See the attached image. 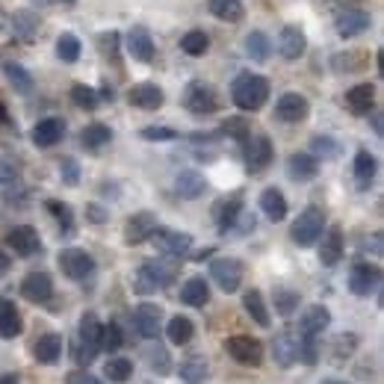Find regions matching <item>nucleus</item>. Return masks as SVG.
<instances>
[{
	"instance_id": "nucleus-31",
	"label": "nucleus",
	"mask_w": 384,
	"mask_h": 384,
	"mask_svg": "<svg viewBox=\"0 0 384 384\" xmlns=\"http://www.w3.org/2000/svg\"><path fill=\"white\" fill-rule=\"evenodd\" d=\"M181 302L190 305V307H204L210 302V287L204 278H190L187 284L181 287Z\"/></svg>"
},
{
	"instance_id": "nucleus-55",
	"label": "nucleus",
	"mask_w": 384,
	"mask_h": 384,
	"mask_svg": "<svg viewBox=\"0 0 384 384\" xmlns=\"http://www.w3.org/2000/svg\"><path fill=\"white\" fill-rule=\"evenodd\" d=\"M175 130H171V128H142V139H148V142H171V139H175Z\"/></svg>"
},
{
	"instance_id": "nucleus-32",
	"label": "nucleus",
	"mask_w": 384,
	"mask_h": 384,
	"mask_svg": "<svg viewBox=\"0 0 384 384\" xmlns=\"http://www.w3.org/2000/svg\"><path fill=\"white\" fill-rule=\"evenodd\" d=\"M178 376H181L183 384H204L207 376H210V367H207V361L201 355H192V358H187V361L181 364Z\"/></svg>"
},
{
	"instance_id": "nucleus-17",
	"label": "nucleus",
	"mask_w": 384,
	"mask_h": 384,
	"mask_svg": "<svg viewBox=\"0 0 384 384\" xmlns=\"http://www.w3.org/2000/svg\"><path fill=\"white\" fill-rule=\"evenodd\" d=\"M328 325H331V314H328V307L314 305V307H307L305 316L299 319V334H302V337H307V340H316Z\"/></svg>"
},
{
	"instance_id": "nucleus-30",
	"label": "nucleus",
	"mask_w": 384,
	"mask_h": 384,
	"mask_svg": "<svg viewBox=\"0 0 384 384\" xmlns=\"http://www.w3.org/2000/svg\"><path fill=\"white\" fill-rule=\"evenodd\" d=\"M175 190H178V195H181V198H187V201H192V198L204 195V190H207V181H204V175H198V171L187 169V171H181V175H178V181H175Z\"/></svg>"
},
{
	"instance_id": "nucleus-29",
	"label": "nucleus",
	"mask_w": 384,
	"mask_h": 384,
	"mask_svg": "<svg viewBox=\"0 0 384 384\" xmlns=\"http://www.w3.org/2000/svg\"><path fill=\"white\" fill-rule=\"evenodd\" d=\"M21 314L15 311V302L9 299H0V337L6 340H15L21 334Z\"/></svg>"
},
{
	"instance_id": "nucleus-43",
	"label": "nucleus",
	"mask_w": 384,
	"mask_h": 384,
	"mask_svg": "<svg viewBox=\"0 0 384 384\" xmlns=\"http://www.w3.org/2000/svg\"><path fill=\"white\" fill-rule=\"evenodd\" d=\"M56 54L63 63H77L80 59V39L74 33H63L56 39Z\"/></svg>"
},
{
	"instance_id": "nucleus-4",
	"label": "nucleus",
	"mask_w": 384,
	"mask_h": 384,
	"mask_svg": "<svg viewBox=\"0 0 384 384\" xmlns=\"http://www.w3.org/2000/svg\"><path fill=\"white\" fill-rule=\"evenodd\" d=\"M56 260H59L63 275L71 281H86V278H92V272H95V257L83 249H63Z\"/></svg>"
},
{
	"instance_id": "nucleus-7",
	"label": "nucleus",
	"mask_w": 384,
	"mask_h": 384,
	"mask_svg": "<svg viewBox=\"0 0 384 384\" xmlns=\"http://www.w3.org/2000/svg\"><path fill=\"white\" fill-rule=\"evenodd\" d=\"M101 322H98L95 314H83L80 319V361L83 364H92L95 355L101 352Z\"/></svg>"
},
{
	"instance_id": "nucleus-5",
	"label": "nucleus",
	"mask_w": 384,
	"mask_h": 384,
	"mask_svg": "<svg viewBox=\"0 0 384 384\" xmlns=\"http://www.w3.org/2000/svg\"><path fill=\"white\" fill-rule=\"evenodd\" d=\"M243 263L237 257H216L213 263H210V278L219 284V290L225 293H237L240 284H243Z\"/></svg>"
},
{
	"instance_id": "nucleus-59",
	"label": "nucleus",
	"mask_w": 384,
	"mask_h": 384,
	"mask_svg": "<svg viewBox=\"0 0 384 384\" xmlns=\"http://www.w3.org/2000/svg\"><path fill=\"white\" fill-rule=\"evenodd\" d=\"M0 384H18V378L12 373H6V376H0Z\"/></svg>"
},
{
	"instance_id": "nucleus-38",
	"label": "nucleus",
	"mask_w": 384,
	"mask_h": 384,
	"mask_svg": "<svg viewBox=\"0 0 384 384\" xmlns=\"http://www.w3.org/2000/svg\"><path fill=\"white\" fill-rule=\"evenodd\" d=\"M166 334H169V340L175 343V346H183V343H190V340H192L195 325H192V319H190V316H171V319H169V325H166Z\"/></svg>"
},
{
	"instance_id": "nucleus-53",
	"label": "nucleus",
	"mask_w": 384,
	"mask_h": 384,
	"mask_svg": "<svg viewBox=\"0 0 384 384\" xmlns=\"http://www.w3.org/2000/svg\"><path fill=\"white\" fill-rule=\"evenodd\" d=\"M222 133H228L231 139H237V142H249V125H245V118H228L225 125H222Z\"/></svg>"
},
{
	"instance_id": "nucleus-14",
	"label": "nucleus",
	"mask_w": 384,
	"mask_h": 384,
	"mask_svg": "<svg viewBox=\"0 0 384 384\" xmlns=\"http://www.w3.org/2000/svg\"><path fill=\"white\" fill-rule=\"evenodd\" d=\"M307 98L299 95V92H284L278 98V104H275V116L281 121H287V125H295V121H302L307 116Z\"/></svg>"
},
{
	"instance_id": "nucleus-40",
	"label": "nucleus",
	"mask_w": 384,
	"mask_h": 384,
	"mask_svg": "<svg viewBox=\"0 0 384 384\" xmlns=\"http://www.w3.org/2000/svg\"><path fill=\"white\" fill-rule=\"evenodd\" d=\"M109 139H113V130H109L107 125H101V121H95V125H89L83 133H80V142L86 145V148H104Z\"/></svg>"
},
{
	"instance_id": "nucleus-3",
	"label": "nucleus",
	"mask_w": 384,
	"mask_h": 384,
	"mask_svg": "<svg viewBox=\"0 0 384 384\" xmlns=\"http://www.w3.org/2000/svg\"><path fill=\"white\" fill-rule=\"evenodd\" d=\"M225 349L233 361L243 364V367H257L263 361V343L257 337H249V334H233V337H228Z\"/></svg>"
},
{
	"instance_id": "nucleus-49",
	"label": "nucleus",
	"mask_w": 384,
	"mask_h": 384,
	"mask_svg": "<svg viewBox=\"0 0 384 384\" xmlns=\"http://www.w3.org/2000/svg\"><path fill=\"white\" fill-rule=\"evenodd\" d=\"M121 343H125V334H121L116 322H109V325L101 328V349L116 352V349H121Z\"/></svg>"
},
{
	"instance_id": "nucleus-47",
	"label": "nucleus",
	"mask_w": 384,
	"mask_h": 384,
	"mask_svg": "<svg viewBox=\"0 0 384 384\" xmlns=\"http://www.w3.org/2000/svg\"><path fill=\"white\" fill-rule=\"evenodd\" d=\"M331 361H337V364H343V358H349L355 349H358V337L355 334H337L334 337V343H331Z\"/></svg>"
},
{
	"instance_id": "nucleus-28",
	"label": "nucleus",
	"mask_w": 384,
	"mask_h": 384,
	"mask_svg": "<svg viewBox=\"0 0 384 384\" xmlns=\"http://www.w3.org/2000/svg\"><path fill=\"white\" fill-rule=\"evenodd\" d=\"M340 257H343V231H340V228H331L325 237H322L319 263H322V266H334Z\"/></svg>"
},
{
	"instance_id": "nucleus-18",
	"label": "nucleus",
	"mask_w": 384,
	"mask_h": 384,
	"mask_svg": "<svg viewBox=\"0 0 384 384\" xmlns=\"http://www.w3.org/2000/svg\"><path fill=\"white\" fill-rule=\"evenodd\" d=\"M367 27H369V15L364 9H346L334 18V30H337V36H343V39H352V36L364 33Z\"/></svg>"
},
{
	"instance_id": "nucleus-9",
	"label": "nucleus",
	"mask_w": 384,
	"mask_h": 384,
	"mask_svg": "<svg viewBox=\"0 0 384 384\" xmlns=\"http://www.w3.org/2000/svg\"><path fill=\"white\" fill-rule=\"evenodd\" d=\"M6 245L18 257H33L42 252V240H39V231L30 228V225H18L6 233Z\"/></svg>"
},
{
	"instance_id": "nucleus-12",
	"label": "nucleus",
	"mask_w": 384,
	"mask_h": 384,
	"mask_svg": "<svg viewBox=\"0 0 384 384\" xmlns=\"http://www.w3.org/2000/svg\"><path fill=\"white\" fill-rule=\"evenodd\" d=\"M381 284V269L373 263H355L349 272V290L355 295H369Z\"/></svg>"
},
{
	"instance_id": "nucleus-8",
	"label": "nucleus",
	"mask_w": 384,
	"mask_h": 384,
	"mask_svg": "<svg viewBox=\"0 0 384 384\" xmlns=\"http://www.w3.org/2000/svg\"><path fill=\"white\" fill-rule=\"evenodd\" d=\"M183 107H187L192 116H210L216 109V92L210 89L207 83L195 80L187 86V92H183Z\"/></svg>"
},
{
	"instance_id": "nucleus-58",
	"label": "nucleus",
	"mask_w": 384,
	"mask_h": 384,
	"mask_svg": "<svg viewBox=\"0 0 384 384\" xmlns=\"http://www.w3.org/2000/svg\"><path fill=\"white\" fill-rule=\"evenodd\" d=\"M9 266H12V260H9V254H3V252H0V278H3V275H6V272H9Z\"/></svg>"
},
{
	"instance_id": "nucleus-13",
	"label": "nucleus",
	"mask_w": 384,
	"mask_h": 384,
	"mask_svg": "<svg viewBox=\"0 0 384 384\" xmlns=\"http://www.w3.org/2000/svg\"><path fill=\"white\" fill-rule=\"evenodd\" d=\"M21 293H24V299L45 305V302H51V295H54V281L47 272H30V275L21 281Z\"/></svg>"
},
{
	"instance_id": "nucleus-34",
	"label": "nucleus",
	"mask_w": 384,
	"mask_h": 384,
	"mask_svg": "<svg viewBox=\"0 0 384 384\" xmlns=\"http://www.w3.org/2000/svg\"><path fill=\"white\" fill-rule=\"evenodd\" d=\"M243 305H245V314H249L260 328H269V307H266V302H263V293L260 290H249L243 295Z\"/></svg>"
},
{
	"instance_id": "nucleus-25",
	"label": "nucleus",
	"mask_w": 384,
	"mask_h": 384,
	"mask_svg": "<svg viewBox=\"0 0 384 384\" xmlns=\"http://www.w3.org/2000/svg\"><path fill=\"white\" fill-rule=\"evenodd\" d=\"M63 133H66L63 118H42L39 125L33 128V142L39 148H51V145H56L59 139H63Z\"/></svg>"
},
{
	"instance_id": "nucleus-50",
	"label": "nucleus",
	"mask_w": 384,
	"mask_h": 384,
	"mask_svg": "<svg viewBox=\"0 0 384 384\" xmlns=\"http://www.w3.org/2000/svg\"><path fill=\"white\" fill-rule=\"evenodd\" d=\"M71 101L77 104V107H83V109H95V107H98V92L92 89V86L77 83V86L71 89Z\"/></svg>"
},
{
	"instance_id": "nucleus-2",
	"label": "nucleus",
	"mask_w": 384,
	"mask_h": 384,
	"mask_svg": "<svg viewBox=\"0 0 384 384\" xmlns=\"http://www.w3.org/2000/svg\"><path fill=\"white\" fill-rule=\"evenodd\" d=\"M322 228H325V213L319 207H307L293 222V243L307 249V245H314L322 237Z\"/></svg>"
},
{
	"instance_id": "nucleus-10",
	"label": "nucleus",
	"mask_w": 384,
	"mask_h": 384,
	"mask_svg": "<svg viewBox=\"0 0 384 384\" xmlns=\"http://www.w3.org/2000/svg\"><path fill=\"white\" fill-rule=\"evenodd\" d=\"M151 237L157 243V249L163 254H169V257H183V254H190V249H192V237H190V233H181V231L157 228Z\"/></svg>"
},
{
	"instance_id": "nucleus-33",
	"label": "nucleus",
	"mask_w": 384,
	"mask_h": 384,
	"mask_svg": "<svg viewBox=\"0 0 384 384\" xmlns=\"http://www.w3.org/2000/svg\"><path fill=\"white\" fill-rule=\"evenodd\" d=\"M260 207H263V213L272 222H281L284 216H287V198H284V192L275 190V187L263 190V195H260Z\"/></svg>"
},
{
	"instance_id": "nucleus-45",
	"label": "nucleus",
	"mask_w": 384,
	"mask_h": 384,
	"mask_svg": "<svg viewBox=\"0 0 384 384\" xmlns=\"http://www.w3.org/2000/svg\"><path fill=\"white\" fill-rule=\"evenodd\" d=\"M12 24H15V33L21 42H33L36 33H39V21L33 18V12H18V15L12 18Z\"/></svg>"
},
{
	"instance_id": "nucleus-52",
	"label": "nucleus",
	"mask_w": 384,
	"mask_h": 384,
	"mask_svg": "<svg viewBox=\"0 0 384 384\" xmlns=\"http://www.w3.org/2000/svg\"><path fill=\"white\" fill-rule=\"evenodd\" d=\"M47 210L56 216V222H59V231L63 233H71V228H74V216H71V207L68 204H63V201H47Z\"/></svg>"
},
{
	"instance_id": "nucleus-56",
	"label": "nucleus",
	"mask_w": 384,
	"mask_h": 384,
	"mask_svg": "<svg viewBox=\"0 0 384 384\" xmlns=\"http://www.w3.org/2000/svg\"><path fill=\"white\" fill-rule=\"evenodd\" d=\"M86 219H92L95 225H104V222H107V210L98 207V204H89V207H86Z\"/></svg>"
},
{
	"instance_id": "nucleus-15",
	"label": "nucleus",
	"mask_w": 384,
	"mask_h": 384,
	"mask_svg": "<svg viewBox=\"0 0 384 384\" xmlns=\"http://www.w3.org/2000/svg\"><path fill=\"white\" fill-rule=\"evenodd\" d=\"M272 142L269 136H249V148H245V166L249 171H263L272 163Z\"/></svg>"
},
{
	"instance_id": "nucleus-1",
	"label": "nucleus",
	"mask_w": 384,
	"mask_h": 384,
	"mask_svg": "<svg viewBox=\"0 0 384 384\" xmlns=\"http://www.w3.org/2000/svg\"><path fill=\"white\" fill-rule=\"evenodd\" d=\"M231 98L233 104H237L240 109H245V113H254V109H260L266 104L269 98V80L263 77V74H240L237 80H233L231 86Z\"/></svg>"
},
{
	"instance_id": "nucleus-51",
	"label": "nucleus",
	"mask_w": 384,
	"mask_h": 384,
	"mask_svg": "<svg viewBox=\"0 0 384 384\" xmlns=\"http://www.w3.org/2000/svg\"><path fill=\"white\" fill-rule=\"evenodd\" d=\"M18 175H21L18 160L9 157V154H0V183H3V187H9V183L18 181Z\"/></svg>"
},
{
	"instance_id": "nucleus-60",
	"label": "nucleus",
	"mask_w": 384,
	"mask_h": 384,
	"mask_svg": "<svg viewBox=\"0 0 384 384\" xmlns=\"http://www.w3.org/2000/svg\"><path fill=\"white\" fill-rule=\"evenodd\" d=\"M6 30V15H3V9H0V33Z\"/></svg>"
},
{
	"instance_id": "nucleus-37",
	"label": "nucleus",
	"mask_w": 384,
	"mask_h": 384,
	"mask_svg": "<svg viewBox=\"0 0 384 384\" xmlns=\"http://www.w3.org/2000/svg\"><path fill=\"white\" fill-rule=\"evenodd\" d=\"M376 178V157L369 151H358L355 154V181L358 190H369V183Z\"/></svg>"
},
{
	"instance_id": "nucleus-41",
	"label": "nucleus",
	"mask_w": 384,
	"mask_h": 384,
	"mask_svg": "<svg viewBox=\"0 0 384 384\" xmlns=\"http://www.w3.org/2000/svg\"><path fill=\"white\" fill-rule=\"evenodd\" d=\"M245 51H249V56H252V59H257V63H263V59H269L272 45H269V39H266V33L252 30L249 36H245Z\"/></svg>"
},
{
	"instance_id": "nucleus-62",
	"label": "nucleus",
	"mask_w": 384,
	"mask_h": 384,
	"mask_svg": "<svg viewBox=\"0 0 384 384\" xmlns=\"http://www.w3.org/2000/svg\"><path fill=\"white\" fill-rule=\"evenodd\" d=\"M322 384H349V381H334V378H331V381H322Z\"/></svg>"
},
{
	"instance_id": "nucleus-42",
	"label": "nucleus",
	"mask_w": 384,
	"mask_h": 384,
	"mask_svg": "<svg viewBox=\"0 0 384 384\" xmlns=\"http://www.w3.org/2000/svg\"><path fill=\"white\" fill-rule=\"evenodd\" d=\"M272 299H275V311H278L281 316H293L295 311H299V302H302L299 293H295V290H287V287H278Z\"/></svg>"
},
{
	"instance_id": "nucleus-22",
	"label": "nucleus",
	"mask_w": 384,
	"mask_h": 384,
	"mask_svg": "<svg viewBox=\"0 0 384 384\" xmlns=\"http://www.w3.org/2000/svg\"><path fill=\"white\" fill-rule=\"evenodd\" d=\"M305 47H307V39H305V33L302 27H284L281 30V39H278V51L284 59H299L305 54Z\"/></svg>"
},
{
	"instance_id": "nucleus-61",
	"label": "nucleus",
	"mask_w": 384,
	"mask_h": 384,
	"mask_svg": "<svg viewBox=\"0 0 384 384\" xmlns=\"http://www.w3.org/2000/svg\"><path fill=\"white\" fill-rule=\"evenodd\" d=\"M6 118V109H3V104H0V121H3Z\"/></svg>"
},
{
	"instance_id": "nucleus-35",
	"label": "nucleus",
	"mask_w": 384,
	"mask_h": 384,
	"mask_svg": "<svg viewBox=\"0 0 384 384\" xmlns=\"http://www.w3.org/2000/svg\"><path fill=\"white\" fill-rule=\"evenodd\" d=\"M207 9L213 12L219 21H228V24H237L245 15L243 0H207Z\"/></svg>"
},
{
	"instance_id": "nucleus-36",
	"label": "nucleus",
	"mask_w": 384,
	"mask_h": 384,
	"mask_svg": "<svg viewBox=\"0 0 384 384\" xmlns=\"http://www.w3.org/2000/svg\"><path fill=\"white\" fill-rule=\"evenodd\" d=\"M3 74H6L9 86H12V89H15L18 95H30V92H33V74L24 68L21 63H3Z\"/></svg>"
},
{
	"instance_id": "nucleus-57",
	"label": "nucleus",
	"mask_w": 384,
	"mask_h": 384,
	"mask_svg": "<svg viewBox=\"0 0 384 384\" xmlns=\"http://www.w3.org/2000/svg\"><path fill=\"white\" fill-rule=\"evenodd\" d=\"M68 384H104V381H98V378L89 376V373H77V376L68 378Z\"/></svg>"
},
{
	"instance_id": "nucleus-16",
	"label": "nucleus",
	"mask_w": 384,
	"mask_h": 384,
	"mask_svg": "<svg viewBox=\"0 0 384 384\" xmlns=\"http://www.w3.org/2000/svg\"><path fill=\"white\" fill-rule=\"evenodd\" d=\"M154 231H157V216L148 213V210H142V213H133V216L128 219V225H125V240H128L130 245L145 243V240H151Z\"/></svg>"
},
{
	"instance_id": "nucleus-19",
	"label": "nucleus",
	"mask_w": 384,
	"mask_h": 384,
	"mask_svg": "<svg viewBox=\"0 0 384 384\" xmlns=\"http://www.w3.org/2000/svg\"><path fill=\"white\" fill-rule=\"evenodd\" d=\"M272 355H275V364H278V367H293L295 361H299V337H295L293 331L275 334Z\"/></svg>"
},
{
	"instance_id": "nucleus-39",
	"label": "nucleus",
	"mask_w": 384,
	"mask_h": 384,
	"mask_svg": "<svg viewBox=\"0 0 384 384\" xmlns=\"http://www.w3.org/2000/svg\"><path fill=\"white\" fill-rule=\"evenodd\" d=\"M104 376L113 384H125L133 376V361L130 358H109L107 367H104Z\"/></svg>"
},
{
	"instance_id": "nucleus-11",
	"label": "nucleus",
	"mask_w": 384,
	"mask_h": 384,
	"mask_svg": "<svg viewBox=\"0 0 384 384\" xmlns=\"http://www.w3.org/2000/svg\"><path fill=\"white\" fill-rule=\"evenodd\" d=\"M133 322H136V331H139L145 340H154L160 328H163V311L151 302H142V305H136Z\"/></svg>"
},
{
	"instance_id": "nucleus-21",
	"label": "nucleus",
	"mask_w": 384,
	"mask_h": 384,
	"mask_svg": "<svg viewBox=\"0 0 384 384\" xmlns=\"http://www.w3.org/2000/svg\"><path fill=\"white\" fill-rule=\"evenodd\" d=\"M128 51L133 59H139V63H151L154 59V39L151 33H148L145 27H133L128 33Z\"/></svg>"
},
{
	"instance_id": "nucleus-44",
	"label": "nucleus",
	"mask_w": 384,
	"mask_h": 384,
	"mask_svg": "<svg viewBox=\"0 0 384 384\" xmlns=\"http://www.w3.org/2000/svg\"><path fill=\"white\" fill-rule=\"evenodd\" d=\"M207 47H210V39H207L204 30H190V33L181 39V51L190 54V56H201Z\"/></svg>"
},
{
	"instance_id": "nucleus-54",
	"label": "nucleus",
	"mask_w": 384,
	"mask_h": 384,
	"mask_svg": "<svg viewBox=\"0 0 384 384\" xmlns=\"http://www.w3.org/2000/svg\"><path fill=\"white\" fill-rule=\"evenodd\" d=\"M59 171H63V181L68 183V187H77V183H80V166H77V160L66 157L63 163H59Z\"/></svg>"
},
{
	"instance_id": "nucleus-26",
	"label": "nucleus",
	"mask_w": 384,
	"mask_h": 384,
	"mask_svg": "<svg viewBox=\"0 0 384 384\" xmlns=\"http://www.w3.org/2000/svg\"><path fill=\"white\" fill-rule=\"evenodd\" d=\"M33 355H36V361L39 364H56L59 361V355H63V337L59 334H42L39 340H36L33 346Z\"/></svg>"
},
{
	"instance_id": "nucleus-24",
	"label": "nucleus",
	"mask_w": 384,
	"mask_h": 384,
	"mask_svg": "<svg viewBox=\"0 0 384 384\" xmlns=\"http://www.w3.org/2000/svg\"><path fill=\"white\" fill-rule=\"evenodd\" d=\"M240 213H243V195H231L222 204H216V225H219V231L228 233V231L237 228Z\"/></svg>"
},
{
	"instance_id": "nucleus-46",
	"label": "nucleus",
	"mask_w": 384,
	"mask_h": 384,
	"mask_svg": "<svg viewBox=\"0 0 384 384\" xmlns=\"http://www.w3.org/2000/svg\"><path fill=\"white\" fill-rule=\"evenodd\" d=\"M145 358H148V367H151L157 376L171 373V358H169V352L163 349V346H151V349L145 352Z\"/></svg>"
},
{
	"instance_id": "nucleus-48",
	"label": "nucleus",
	"mask_w": 384,
	"mask_h": 384,
	"mask_svg": "<svg viewBox=\"0 0 384 384\" xmlns=\"http://www.w3.org/2000/svg\"><path fill=\"white\" fill-rule=\"evenodd\" d=\"M311 151L322 160H337L340 157V145L331 139V136H314V142H311Z\"/></svg>"
},
{
	"instance_id": "nucleus-27",
	"label": "nucleus",
	"mask_w": 384,
	"mask_h": 384,
	"mask_svg": "<svg viewBox=\"0 0 384 384\" xmlns=\"http://www.w3.org/2000/svg\"><path fill=\"white\" fill-rule=\"evenodd\" d=\"M319 171V160L314 154H293L287 160V175L293 181H314Z\"/></svg>"
},
{
	"instance_id": "nucleus-6",
	"label": "nucleus",
	"mask_w": 384,
	"mask_h": 384,
	"mask_svg": "<svg viewBox=\"0 0 384 384\" xmlns=\"http://www.w3.org/2000/svg\"><path fill=\"white\" fill-rule=\"evenodd\" d=\"M171 278H175V269L166 263H157V260H148L136 272V290L139 293H154L160 287H169Z\"/></svg>"
},
{
	"instance_id": "nucleus-23",
	"label": "nucleus",
	"mask_w": 384,
	"mask_h": 384,
	"mask_svg": "<svg viewBox=\"0 0 384 384\" xmlns=\"http://www.w3.org/2000/svg\"><path fill=\"white\" fill-rule=\"evenodd\" d=\"M373 104H376V89L369 83H358L346 92V107H349L355 116H367L369 109H373Z\"/></svg>"
},
{
	"instance_id": "nucleus-20",
	"label": "nucleus",
	"mask_w": 384,
	"mask_h": 384,
	"mask_svg": "<svg viewBox=\"0 0 384 384\" xmlns=\"http://www.w3.org/2000/svg\"><path fill=\"white\" fill-rule=\"evenodd\" d=\"M128 101L133 107H139V109H160L166 101V95L163 89H160L157 83H139V86H133V89L128 92Z\"/></svg>"
}]
</instances>
